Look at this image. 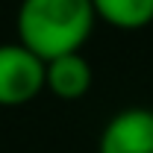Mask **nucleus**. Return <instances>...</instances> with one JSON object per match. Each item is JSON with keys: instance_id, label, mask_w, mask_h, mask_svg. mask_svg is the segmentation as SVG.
Wrapping results in <instances>:
<instances>
[{"instance_id": "nucleus-1", "label": "nucleus", "mask_w": 153, "mask_h": 153, "mask_svg": "<svg viewBox=\"0 0 153 153\" xmlns=\"http://www.w3.org/2000/svg\"><path fill=\"white\" fill-rule=\"evenodd\" d=\"M94 24L91 0H21L15 33L24 47L47 62L82 50Z\"/></svg>"}, {"instance_id": "nucleus-2", "label": "nucleus", "mask_w": 153, "mask_h": 153, "mask_svg": "<svg viewBox=\"0 0 153 153\" xmlns=\"http://www.w3.org/2000/svg\"><path fill=\"white\" fill-rule=\"evenodd\" d=\"M44 91V59L21 41L0 44V106H24Z\"/></svg>"}, {"instance_id": "nucleus-3", "label": "nucleus", "mask_w": 153, "mask_h": 153, "mask_svg": "<svg viewBox=\"0 0 153 153\" xmlns=\"http://www.w3.org/2000/svg\"><path fill=\"white\" fill-rule=\"evenodd\" d=\"M97 153H153V109L127 106L115 112L100 133Z\"/></svg>"}, {"instance_id": "nucleus-4", "label": "nucleus", "mask_w": 153, "mask_h": 153, "mask_svg": "<svg viewBox=\"0 0 153 153\" xmlns=\"http://www.w3.org/2000/svg\"><path fill=\"white\" fill-rule=\"evenodd\" d=\"M91 65L82 56V50L76 53H62L56 59L44 62V91H50L59 100H79L91 91Z\"/></svg>"}, {"instance_id": "nucleus-5", "label": "nucleus", "mask_w": 153, "mask_h": 153, "mask_svg": "<svg viewBox=\"0 0 153 153\" xmlns=\"http://www.w3.org/2000/svg\"><path fill=\"white\" fill-rule=\"evenodd\" d=\"M91 9L97 21L124 33L153 24V0H91Z\"/></svg>"}]
</instances>
